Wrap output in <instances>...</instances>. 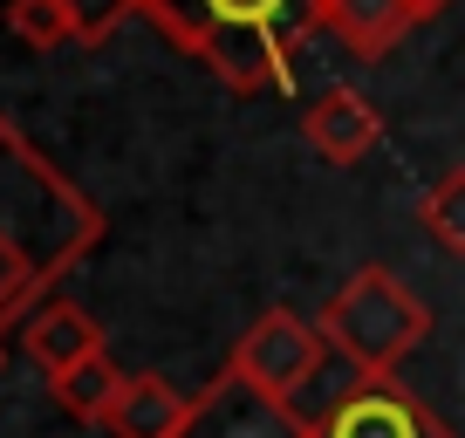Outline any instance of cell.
<instances>
[{"instance_id":"3957f363","label":"cell","mask_w":465,"mask_h":438,"mask_svg":"<svg viewBox=\"0 0 465 438\" xmlns=\"http://www.w3.org/2000/svg\"><path fill=\"white\" fill-rule=\"evenodd\" d=\"M322 363H329V336H322V322L294 315V308H267L247 336L232 343V370L247 383H261V391L288 397V404L302 383L322 377Z\"/></svg>"},{"instance_id":"277c9868","label":"cell","mask_w":465,"mask_h":438,"mask_svg":"<svg viewBox=\"0 0 465 438\" xmlns=\"http://www.w3.org/2000/svg\"><path fill=\"white\" fill-rule=\"evenodd\" d=\"M315 438H451V424L411 383L356 370V383L315 418Z\"/></svg>"},{"instance_id":"5b68a950","label":"cell","mask_w":465,"mask_h":438,"mask_svg":"<svg viewBox=\"0 0 465 438\" xmlns=\"http://www.w3.org/2000/svg\"><path fill=\"white\" fill-rule=\"evenodd\" d=\"M178 438H315V424H308L288 397L247 383L226 363L199 397H192V418H185Z\"/></svg>"},{"instance_id":"30bf717a","label":"cell","mask_w":465,"mask_h":438,"mask_svg":"<svg viewBox=\"0 0 465 438\" xmlns=\"http://www.w3.org/2000/svg\"><path fill=\"white\" fill-rule=\"evenodd\" d=\"M48 383H55L62 411H75V418L103 424V418H110V404H116V391H124V370L110 363V350H96V356H83V363H69V370H62V377H48Z\"/></svg>"},{"instance_id":"9c48e42d","label":"cell","mask_w":465,"mask_h":438,"mask_svg":"<svg viewBox=\"0 0 465 438\" xmlns=\"http://www.w3.org/2000/svg\"><path fill=\"white\" fill-rule=\"evenodd\" d=\"M21 350H28L48 377H62L69 363H83V356L103 350V329H96L75 302H42L28 322H21Z\"/></svg>"},{"instance_id":"7c38bea8","label":"cell","mask_w":465,"mask_h":438,"mask_svg":"<svg viewBox=\"0 0 465 438\" xmlns=\"http://www.w3.org/2000/svg\"><path fill=\"white\" fill-rule=\"evenodd\" d=\"M7 28H15V42L35 48V55H48V48H62V42H83V35H75V15L62 0H7Z\"/></svg>"},{"instance_id":"4fadbf2b","label":"cell","mask_w":465,"mask_h":438,"mask_svg":"<svg viewBox=\"0 0 465 438\" xmlns=\"http://www.w3.org/2000/svg\"><path fill=\"white\" fill-rule=\"evenodd\" d=\"M62 7L75 15V35H83V42H103V35H116L131 15H144V0H62Z\"/></svg>"},{"instance_id":"8fae6325","label":"cell","mask_w":465,"mask_h":438,"mask_svg":"<svg viewBox=\"0 0 465 438\" xmlns=\"http://www.w3.org/2000/svg\"><path fill=\"white\" fill-rule=\"evenodd\" d=\"M418 219H424V234H431L438 247H445V254H459V261H465V164H451V172L438 178L431 192H424Z\"/></svg>"},{"instance_id":"9a60e30c","label":"cell","mask_w":465,"mask_h":438,"mask_svg":"<svg viewBox=\"0 0 465 438\" xmlns=\"http://www.w3.org/2000/svg\"><path fill=\"white\" fill-rule=\"evenodd\" d=\"M172 7H178V0H144V21H151V28H158V21L172 15Z\"/></svg>"},{"instance_id":"8992f818","label":"cell","mask_w":465,"mask_h":438,"mask_svg":"<svg viewBox=\"0 0 465 438\" xmlns=\"http://www.w3.org/2000/svg\"><path fill=\"white\" fill-rule=\"evenodd\" d=\"M302 137H308L329 164H356V158H370V151H377L383 117H377V103H370L363 89L335 83V89H322V96L302 110Z\"/></svg>"},{"instance_id":"52a82bcc","label":"cell","mask_w":465,"mask_h":438,"mask_svg":"<svg viewBox=\"0 0 465 438\" xmlns=\"http://www.w3.org/2000/svg\"><path fill=\"white\" fill-rule=\"evenodd\" d=\"M185 418H192V397L178 383H164L158 370H137V377H124L103 424H110V438H178Z\"/></svg>"},{"instance_id":"2e32d148","label":"cell","mask_w":465,"mask_h":438,"mask_svg":"<svg viewBox=\"0 0 465 438\" xmlns=\"http://www.w3.org/2000/svg\"><path fill=\"white\" fill-rule=\"evenodd\" d=\"M0 370H7V343H0Z\"/></svg>"},{"instance_id":"6da1fadb","label":"cell","mask_w":465,"mask_h":438,"mask_svg":"<svg viewBox=\"0 0 465 438\" xmlns=\"http://www.w3.org/2000/svg\"><path fill=\"white\" fill-rule=\"evenodd\" d=\"M103 240V213L75 178H62L21 124L0 110V336L21 329L55 281Z\"/></svg>"},{"instance_id":"7a4b0ae2","label":"cell","mask_w":465,"mask_h":438,"mask_svg":"<svg viewBox=\"0 0 465 438\" xmlns=\"http://www.w3.org/2000/svg\"><path fill=\"white\" fill-rule=\"evenodd\" d=\"M424 329H431V308L391 267H356L342 281V294L322 308L329 350H342L363 377H397V363L424 343Z\"/></svg>"},{"instance_id":"5bb4252c","label":"cell","mask_w":465,"mask_h":438,"mask_svg":"<svg viewBox=\"0 0 465 438\" xmlns=\"http://www.w3.org/2000/svg\"><path fill=\"white\" fill-rule=\"evenodd\" d=\"M445 7H451V0H411V15H418V21H431V15H445Z\"/></svg>"},{"instance_id":"ba28073f","label":"cell","mask_w":465,"mask_h":438,"mask_svg":"<svg viewBox=\"0 0 465 438\" xmlns=\"http://www.w3.org/2000/svg\"><path fill=\"white\" fill-rule=\"evenodd\" d=\"M322 28L342 35L349 55L377 62L418 28V15H411V0H322Z\"/></svg>"}]
</instances>
